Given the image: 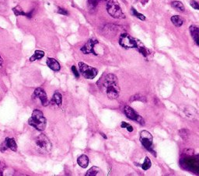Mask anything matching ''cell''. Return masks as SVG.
<instances>
[{"label": "cell", "instance_id": "277c9868", "mask_svg": "<svg viewBox=\"0 0 199 176\" xmlns=\"http://www.w3.org/2000/svg\"><path fill=\"white\" fill-rule=\"evenodd\" d=\"M106 11L110 16L114 19H124L125 15L123 12L117 0H109L106 3Z\"/></svg>", "mask_w": 199, "mask_h": 176}, {"label": "cell", "instance_id": "d6a6232c", "mask_svg": "<svg viewBox=\"0 0 199 176\" xmlns=\"http://www.w3.org/2000/svg\"><path fill=\"white\" fill-rule=\"evenodd\" d=\"M100 134H101L102 137H104V139H106V138H107L106 136H105L104 134H103V133H100Z\"/></svg>", "mask_w": 199, "mask_h": 176}, {"label": "cell", "instance_id": "1f68e13d", "mask_svg": "<svg viewBox=\"0 0 199 176\" xmlns=\"http://www.w3.org/2000/svg\"><path fill=\"white\" fill-rule=\"evenodd\" d=\"M2 62H3V60H2V57H1V56H0V66H1V65H2Z\"/></svg>", "mask_w": 199, "mask_h": 176}, {"label": "cell", "instance_id": "83f0119b", "mask_svg": "<svg viewBox=\"0 0 199 176\" xmlns=\"http://www.w3.org/2000/svg\"><path fill=\"white\" fill-rule=\"evenodd\" d=\"M120 127H121V128H126V130H127V131H129V132H132L133 131L132 127H131L130 124H127L126 122L121 123V124H120Z\"/></svg>", "mask_w": 199, "mask_h": 176}, {"label": "cell", "instance_id": "4dcf8cb0", "mask_svg": "<svg viewBox=\"0 0 199 176\" xmlns=\"http://www.w3.org/2000/svg\"><path fill=\"white\" fill-rule=\"evenodd\" d=\"M72 72H73L74 75L76 77L77 79H78V78H79V72H78V71H77L75 66H72Z\"/></svg>", "mask_w": 199, "mask_h": 176}, {"label": "cell", "instance_id": "cb8c5ba5", "mask_svg": "<svg viewBox=\"0 0 199 176\" xmlns=\"http://www.w3.org/2000/svg\"><path fill=\"white\" fill-rule=\"evenodd\" d=\"M151 166H152V162H151V160L148 158V157H146L145 158V161H144L143 164H141V168H142L143 170H145V171H146V170H148L150 168Z\"/></svg>", "mask_w": 199, "mask_h": 176}, {"label": "cell", "instance_id": "30bf717a", "mask_svg": "<svg viewBox=\"0 0 199 176\" xmlns=\"http://www.w3.org/2000/svg\"><path fill=\"white\" fill-rule=\"evenodd\" d=\"M98 43L97 40L96 39H89L86 44L81 48V51L85 54H93L94 55H97L94 51V47L96 44Z\"/></svg>", "mask_w": 199, "mask_h": 176}, {"label": "cell", "instance_id": "ba28073f", "mask_svg": "<svg viewBox=\"0 0 199 176\" xmlns=\"http://www.w3.org/2000/svg\"><path fill=\"white\" fill-rule=\"evenodd\" d=\"M124 113H125L126 117L127 118H129L130 120H131L137 121L138 124H141V125H145V121H144L143 118L140 115H138L136 112L130 107L126 106L124 107Z\"/></svg>", "mask_w": 199, "mask_h": 176}, {"label": "cell", "instance_id": "3957f363", "mask_svg": "<svg viewBox=\"0 0 199 176\" xmlns=\"http://www.w3.org/2000/svg\"><path fill=\"white\" fill-rule=\"evenodd\" d=\"M34 144L37 150L41 154L49 153L52 147L50 140L46 135L43 134H40L36 137L34 140Z\"/></svg>", "mask_w": 199, "mask_h": 176}, {"label": "cell", "instance_id": "7c38bea8", "mask_svg": "<svg viewBox=\"0 0 199 176\" xmlns=\"http://www.w3.org/2000/svg\"><path fill=\"white\" fill-rule=\"evenodd\" d=\"M190 35L192 37L193 40L195 42V44L199 47V26L192 25L189 28Z\"/></svg>", "mask_w": 199, "mask_h": 176}, {"label": "cell", "instance_id": "d6986e66", "mask_svg": "<svg viewBox=\"0 0 199 176\" xmlns=\"http://www.w3.org/2000/svg\"><path fill=\"white\" fill-rule=\"evenodd\" d=\"M171 5L173 9L179 11V12H184V10H185L184 5L180 1H173V2H171Z\"/></svg>", "mask_w": 199, "mask_h": 176}, {"label": "cell", "instance_id": "4fadbf2b", "mask_svg": "<svg viewBox=\"0 0 199 176\" xmlns=\"http://www.w3.org/2000/svg\"><path fill=\"white\" fill-rule=\"evenodd\" d=\"M12 11H13L14 14L16 16H25L28 18H31L33 16V13H34V10H32L31 12H24L19 5H16V7L12 8Z\"/></svg>", "mask_w": 199, "mask_h": 176}, {"label": "cell", "instance_id": "7a4b0ae2", "mask_svg": "<svg viewBox=\"0 0 199 176\" xmlns=\"http://www.w3.org/2000/svg\"><path fill=\"white\" fill-rule=\"evenodd\" d=\"M28 124L37 130L43 131L45 130L47 126V120L41 111L39 110H34L32 116L28 120Z\"/></svg>", "mask_w": 199, "mask_h": 176}, {"label": "cell", "instance_id": "5bb4252c", "mask_svg": "<svg viewBox=\"0 0 199 176\" xmlns=\"http://www.w3.org/2000/svg\"><path fill=\"white\" fill-rule=\"evenodd\" d=\"M46 63H47V67H48L50 69L54 71V72H58L60 68H61L58 61H57V60L54 59V58H47Z\"/></svg>", "mask_w": 199, "mask_h": 176}, {"label": "cell", "instance_id": "2e32d148", "mask_svg": "<svg viewBox=\"0 0 199 176\" xmlns=\"http://www.w3.org/2000/svg\"><path fill=\"white\" fill-rule=\"evenodd\" d=\"M77 162H78V164L80 167L86 168H87L88 164H89V157L86 155H85V154H82V155L78 157Z\"/></svg>", "mask_w": 199, "mask_h": 176}, {"label": "cell", "instance_id": "e0dca14e", "mask_svg": "<svg viewBox=\"0 0 199 176\" xmlns=\"http://www.w3.org/2000/svg\"><path fill=\"white\" fill-rule=\"evenodd\" d=\"M51 103H53L54 104L57 105L58 107H60L61 105V103H62V96H61V93H59L58 92H56L54 94L52 97V100H51Z\"/></svg>", "mask_w": 199, "mask_h": 176}, {"label": "cell", "instance_id": "52a82bcc", "mask_svg": "<svg viewBox=\"0 0 199 176\" xmlns=\"http://www.w3.org/2000/svg\"><path fill=\"white\" fill-rule=\"evenodd\" d=\"M136 40V38H134L129 34L124 33L120 35V39H119V44L125 49L135 48Z\"/></svg>", "mask_w": 199, "mask_h": 176}, {"label": "cell", "instance_id": "7402d4cb", "mask_svg": "<svg viewBox=\"0 0 199 176\" xmlns=\"http://www.w3.org/2000/svg\"><path fill=\"white\" fill-rule=\"evenodd\" d=\"M197 110H195L194 108L191 109V107H187V108H186L185 110H184V113H185L186 115L188 117H195L196 113H197V111H196Z\"/></svg>", "mask_w": 199, "mask_h": 176}, {"label": "cell", "instance_id": "ac0fdd59", "mask_svg": "<svg viewBox=\"0 0 199 176\" xmlns=\"http://www.w3.org/2000/svg\"><path fill=\"white\" fill-rule=\"evenodd\" d=\"M171 21L172 23H173V24L175 26H176V27H180V26H181L183 23V19H182L181 16H177V15L172 16Z\"/></svg>", "mask_w": 199, "mask_h": 176}, {"label": "cell", "instance_id": "8992f818", "mask_svg": "<svg viewBox=\"0 0 199 176\" xmlns=\"http://www.w3.org/2000/svg\"><path fill=\"white\" fill-rule=\"evenodd\" d=\"M79 68L82 76L86 79H93L98 73L96 68L89 66L83 62L79 63Z\"/></svg>", "mask_w": 199, "mask_h": 176}, {"label": "cell", "instance_id": "8fae6325", "mask_svg": "<svg viewBox=\"0 0 199 176\" xmlns=\"http://www.w3.org/2000/svg\"><path fill=\"white\" fill-rule=\"evenodd\" d=\"M8 148L10 149L12 151H16L17 150V144H16V141H15V140L13 138H5V141L0 145V150L2 151V152H4Z\"/></svg>", "mask_w": 199, "mask_h": 176}, {"label": "cell", "instance_id": "f546056e", "mask_svg": "<svg viewBox=\"0 0 199 176\" xmlns=\"http://www.w3.org/2000/svg\"><path fill=\"white\" fill-rule=\"evenodd\" d=\"M58 13L59 14H62V15H65V16H67L68 15V12H67L65 9H62V8H61V7H58Z\"/></svg>", "mask_w": 199, "mask_h": 176}, {"label": "cell", "instance_id": "6da1fadb", "mask_svg": "<svg viewBox=\"0 0 199 176\" xmlns=\"http://www.w3.org/2000/svg\"><path fill=\"white\" fill-rule=\"evenodd\" d=\"M99 87L102 91L106 93L110 100H116L119 96L120 87L118 86V80L116 75L113 74H107L102 79L101 85Z\"/></svg>", "mask_w": 199, "mask_h": 176}, {"label": "cell", "instance_id": "5b68a950", "mask_svg": "<svg viewBox=\"0 0 199 176\" xmlns=\"http://www.w3.org/2000/svg\"><path fill=\"white\" fill-rule=\"evenodd\" d=\"M139 140L141 144L144 146V147L147 149L148 151H150L151 153L153 154L154 156H155V152L153 150V144H152L153 138H152V136L150 133L147 130L141 131Z\"/></svg>", "mask_w": 199, "mask_h": 176}, {"label": "cell", "instance_id": "d4e9b609", "mask_svg": "<svg viewBox=\"0 0 199 176\" xmlns=\"http://www.w3.org/2000/svg\"><path fill=\"white\" fill-rule=\"evenodd\" d=\"M131 14H132L133 16H134L135 17H137L138 19H140V20H142V21L145 20V16H144L143 14L138 12L136 11V9H134V8H131Z\"/></svg>", "mask_w": 199, "mask_h": 176}, {"label": "cell", "instance_id": "f1b7e54d", "mask_svg": "<svg viewBox=\"0 0 199 176\" xmlns=\"http://www.w3.org/2000/svg\"><path fill=\"white\" fill-rule=\"evenodd\" d=\"M190 6L192 7V8H194V9H197V10H199V3L196 2V1L191 0V1L190 2Z\"/></svg>", "mask_w": 199, "mask_h": 176}, {"label": "cell", "instance_id": "44dd1931", "mask_svg": "<svg viewBox=\"0 0 199 176\" xmlns=\"http://www.w3.org/2000/svg\"><path fill=\"white\" fill-rule=\"evenodd\" d=\"M179 135L184 140H187L190 137V131L187 129H180L179 130Z\"/></svg>", "mask_w": 199, "mask_h": 176}, {"label": "cell", "instance_id": "9c48e42d", "mask_svg": "<svg viewBox=\"0 0 199 176\" xmlns=\"http://www.w3.org/2000/svg\"><path fill=\"white\" fill-rule=\"evenodd\" d=\"M33 99H34V100L37 99V100H40L42 106H44V107H47V105L50 104V101L47 99L45 91L40 88H37L35 89L33 94Z\"/></svg>", "mask_w": 199, "mask_h": 176}, {"label": "cell", "instance_id": "4316f807", "mask_svg": "<svg viewBox=\"0 0 199 176\" xmlns=\"http://www.w3.org/2000/svg\"><path fill=\"white\" fill-rule=\"evenodd\" d=\"M101 0H89V6L90 9H95L97 6L98 3Z\"/></svg>", "mask_w": 199, "mask_h": 176}, {"label": "cell", "instance_id": "9a60e30c", "mask_svg": "<svg viewBox=\"0 0 199 176\" xmlns=\"http://www.w3.org/2000/svg\"><path fill=\"white\" fill-rule=\"evenodd\" d=\"M135 49H137V51H138L140 54H142L144 57H147V56L149 54V51H148V49L145 47V45L141 43V41H140L138 39L136 40V47H135Z\"/></svg>", "mask_w": 199, "mask_h": 176}, {"label": "cell", "instance_id": "836d02e7", "mask_svg": "<svg viewBox=\"0 0 199 176\" xmlns=\"http://www.w3.org/2000/svg\"><path fill=\"white\" fill-rule=\"evenodd\" d=\"M0 164H1V162H0Z\"/></svg>", "mask_w": 199, "mask_h": 176}, {"label": "cell", "instance_id": "ffe728a7", "mask_svg": "<svg viewBox=\"0 0 199 176\" xmlns=\"http://www.w3.org/2000/svg\"><path fill=\"white\" fill-rule=\"evenodd\" d=\"M44 56V52L43 51H40V50H37L35 51L34 54L30 58V61H34L37 60L41 59Z\"/></svg>", "mask_w": 199, "mask_h": 176}, {"label": "cell", "instance_id": "603a6c76", "mask_svg": "<svg viewBox=\"0 0 199 176\" xmlns=\"http://www.w3.org/2000/svg\"><path fill=\"white\" fill-rule=\"evenodd\" d=\"M100 171V168L96 166H93L90 169L88 170V171L86 172V176H95L98 174V172Z\"/></svg>", "mask_w": 199, "mask_h": 176}, {"label": "cell", "instance_id": "484cf974", "mask_svg": "<svg viewBox=\"0 0 199 176\" xmlns=\"http://www.w3.org/2000/svg\"><path fill=\"white\" fill-rule=\"evenodd\" d=\"M136 100H138V101L145 102L146 101V98H145V96H142V95H140V94L134 95V96H131V97L130 98V102L136 101Z\"/></svg>", "mask_w": 199, "mask_h": 176}]
</instances>
